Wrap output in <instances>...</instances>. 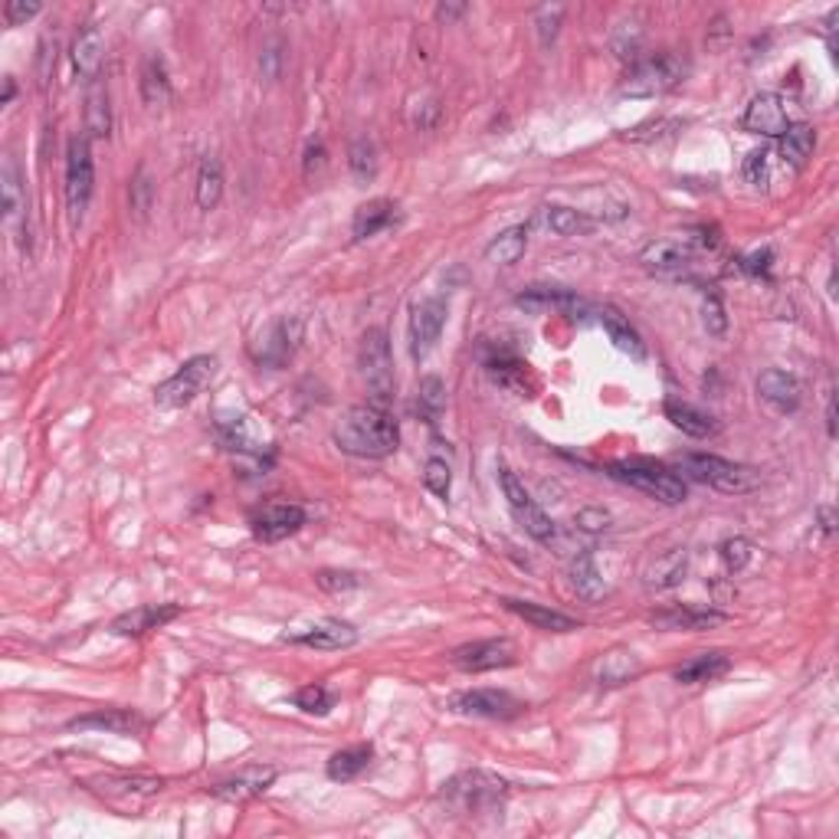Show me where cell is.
<instances>
[{
	"mask_svg": "<svg viewBox=\"0 0 839 839\" xmlns=\"http://www.w3.org/2000/svg\"><path fill=\"white\" fill-rule=\"evenodd\" d=\"M332 440L341 453L358 459H387L400 446V427L394 413L381 404H358L341 413Z\"/></svg>",
	"mask_w": 839,
	"mask_h": 839,
	"instance_id": "1",
	"label": "cell"
},
{
	"mask_svg": "<svg viewBox=\"0 0 839 839\" xmlns=\"http://www.w3.org/2000/svg\"><path fill=\"white\" fill-rule=\"evenodd\" d=\"M607 472H610V479H617L623 486L643 492L663 505H679V502H685V495H689V489H685V482L676 476V472L653 463V459H620V463H610Z\"/></svg>",
	"mask_w": 839,
	"mask_h": 839,
	"instance_id": "2",
	"label": "cell"
},
{
	"mask_svg": "<svg viewBox=\"0 0 839 839\" xmlns=\"http://www.w3.org/2000/svg\"><path fill=\"white\" fill-rule=\"evenodd\" d=\"M679 469L689 472V476L695 482H702V486L725 492V495H744V492L758 489V482H761V476L751 466L731 463V459L712 456V453H685L679 459Z\"/></svg>",
	"mask_w": 839,
	"mask_h": 839,
	"instance_id": "3",
	"label": "cell"
},
{
	"mask_svg": "<svg viewBox=\"0 0 839 839\" xmlns=\"http://www.w3.org/2000/svg\"><path fill=\"white\" fill-rule=\"evenodd\" d=\"M358 371L371 391V404L387 407L394 400V358L384 328H368L358 348Z\"/></svg>",
	"mask_w": 839,
	"mask_h": 839,
	"instance_id": "4",
	"label": "cell"
},
{
	"mask_svg": "<svg viewBox=\"0 0 839 839\" xmlns=\"http://www.w3.org/2000/svg\"><path fill=\"white\" fill-rule=\"evenodd\" d=\"M92 191H96V164H92L89 138L79 135L66 148V214L73 230H79V223L86 220Z\"/></svg>",
	"mask_w": 839,
	"mask_h": 839,
	"instance_id": "5",
	"label": "cell"
},
{
	"mask_svg": "<svg viewBox=\"0 0 839 839\" xmlns=\"http://www.w3.org/2000/svg\"><path fill=\"white\" fill-rule=\"evenodd\" d=\"M682 79H685V63H682V59L676 53H659V56L640 59V63H636L630 73L623 76L620 92H623V96H633V99L663 96V92L676 89Z\"/></svg>",
	"mask_w": 839,
	"mask_h": 839,
	"instance_id": "6",
	"label": "cell"
},
{
	"mask_svg": "<svg viewBox=\"0 0 839 839\" xmlns=\"http://www.w3.org/2000/svg\"><path fill=\"white\" fill-rule=\"evenodd\" d=\"M214 371H217V358L214 354H197V358L184 361L181 368H177L168 381H164L158 391H155V404L161 410H181L187 407L191 400H197L204 394V387L214 381Z\"/></svg>",
	"mask_w": 839,
	"mask_h": 839,
	"instance_id": "7",
	"label": "cell"
},
{
	"mask_svg": "<svg viewBox=\"0 0 839 839\" xmlns=\"http://www.w3.org/2000/svg\"><path fill=\"white\" fill-rule=\"evenodd\" d=\"M508 794V784L486 771H466L446 784L443 797L456 803L463 813H492L502 810V800Z\"/></svg>",
	"mask_w": 839,
	"mask_h": 839,
	"instance_id": "8",
	"label": "cell"
},
{
	"mask_svg": "<svg viewBox=\"0 0 839 839\" xmlns=\"http://www.w3.org/2000/svg\"><path fill=\"white\" fill-rule=\"evenodd\" d=\"M449 708L459 715L469 718H492V722H508V718L522 715V702L515 699L512 692L505 689H469V692H456L449 699Z\"/></svg>",
	"mask_w": 839,
	"mask_h": 839,
	"instance_id": "9",
	"label": "cell"
},
{
	"mask_svg": "<svg viewBox=\"0 0 839 839\" xmlns=\"http://www.w3.org/2000/svg\"><path fill=\"white\" fill-rule=\"evenodd\" d=\"M446 299H423L410 309V325H407V338H410V354L413 361H423L427 354L436 348V341L443 335L446 325Z\"/></svg>",
	"mask_w": 839,
	"mask_h": 839,
	"instance_id": "10",
	"label": "cell"
},
{
	"mask_svg": "<svg viewBox=\"0 0 839 839\" xmlns=\"http://www.w3.org/2000/svg\"><path fill=\"white\" fill-rule=\"evenodd\" d=\"M299 341H302L299 318H289V315L276 318V322L256 338L253 358H256V364H263V368H282V364H289L292 354L299 351Z\"/></svg>",
	"mask_w": 839,
	"mask_h": 839,
	"instance_id": "11",
	"label": "cell"
},
{
	"mask_svg": "<svg viewBox=\"0 0 839 839\" xmlns=\"http://www.w3.org/2000/svg\"><path fill=\"white\" fill-rule=\"evenodd\" d=\"M89 784H92V790H99L109 803H115L118 810H135L145 800L161 794V787H164L161 777H145V774H135V777L105 774V777H96V781H89Z\"/></svg>",
	"mask_w": 839,
	"mask_h": 839,
	"instance_id": "12",
	"label": "cell"
},
{
	"mask_svg": "<svg viewBox=\"0 0 839 839\" xmlns=\"http://www.w3.org/2000/svg\"><path fill=\"white\" fill-rule=\"evenodd\" d=\"M741 128L751 135H764V138H781L790 128V118L784 109V99L777 92H758L748 109L741 115Z\"/></svg>",
	"mask_w": 839,
	"mask_h": 839,
	"instance_id": "13",
	"label": "cell"
},
{
	"mask_svg": "<svg viewBox=\"0 0 839 839\" xmlns=\"http://www.w3.org/2000/svg\"><path fill=\"white\" fill-rule=\"evenodd\" d=\"M515 663V646L508 640H476L459 646L453 653V666L463 672H492Z\"/></svg>",
	"mask_w": 839,
	"mask_h": 839,
	"instance_id": "14",
	"label": "cell"
},
{
	"mask_svg": "<svg viewBox=\"0 0 839 839\" xmlns=\"http://www.w3.org/2000/svg\"><path fill=\"white\" fill-rule=\"evenodd\" d=\"M302 525H305V508L292 502H273L259 515H253V535L259 541H269V545L295 535Z\"/></svg>",
	"mask_w": 839,
	"mask_h": 839,
	"instance_id": "15",
	"label": "cell"
},
{
	"mask_svg": "<svg viewBox=\"0 0 839 839\" xmlns=\"http://www.w3.org/2000/svg\"><path fill=\"white\" fill-rule=\"evenodd\" d=\"M728 617L718 610H699V607H663V610H653L649 613V623L656 626V630H666V633H702V630H712V626L725 623Z\"/></svg>",
	"mask_w": 839,
	"mask_h": 839,
	"instance_id": "16",
	"label": "cell"
},
{
	"mask_svg": "<svg viewBox=\"0 0 839 839\" xmlns=\"http://www.w3.org/2000/svg\"><path fill=\"white\" fill-rule=\"evenodd\" d=\"M273 781H276V767L256 764V767H243L240 774L227 777V781H220L214 787V794L227 803H250L259 794H266V790L273 787Z\"/></svg>",
	"mask_w": 839,
	"mask_h": 839,
	"instance_id": "17",
	"label": "cell"
},
{
	"mask_svg": "<svg viewBox=\"0 0 839 839\" xmlns=\"http://www.w3.org/2000/svg\"><path fill=\"white\" fill-rule=\"evenodd\" d=\"M758 397L764 400L767 407L774 413H797L803 404V391H800V381L794 374L787 371H764L758 377Z\"/></svg>",
	"mask_w": 839,
	"mask_h": 839,
	"instance_id": "18",
	"label": "cell"
},
{
	"mask_svg": "<svg viewBox=\"0 0 839 839\" xmlns=\"http://www.w3.org/2000/svg\"><path fill=\"white\" fill-rule=\"evenodd\" d=\"M174 617H181V607L177 604H148V607H135L122 613V617L112 620V633L115 636H145L151 630H161L164 623H171Z\"/></svg>",
	"mask_w": 839,
	"mask_h": 839,
	"instance_id": "19",
	"label": "cell"
},
{
	"mask_svg": "<svg viewBox=\"0 0 839 839\" xmlns=\"http://www.w3.org/2000/svg\"><path fill=\"white\" fill-rule=\"evenodd\" d=\"M515 305L528 312H561V315H581L587 309L584 299H577L574 292L554 289V286H531L518 295Z\"/></svg>",
	"mask_w": 839,
	"mask_h": 839,
	"instance_id": "20",
	"label": "cell"
},
{
	"mask_svg": "<svg viewBox=\"0 0 839 839\" xmlns=\"http://www.w3.org/2000/svg\"><path fill=\"white\" fill-rule=\"evenodd\" d=\"M292 643L332 653V649H351L354 643H358V630H354V626L345 623V620H318V623L309 626V630H302L299 636H292Z\"/></svg>",
	"mask_w": 839,
	"mask_h": 839,
	"instance_id": "21",
	"label": "cell"
},
{
	"mask_svg": "<svg viewBox=\"0 0 839 839\" xmlns=\"http://www.w3.org/2000/svg\"><path fill=\"white\" fill-rule=\"evenodd\" d=\"M502 604H505V610H512L515 617H522L525 623H531V626H535V630H541V633H574V630H581V623H577L574 617H567V613H561V610L531 604V600L505 597Z\"/></svg>",
	"mask_w": 839,
	"mask_h": 839,
	"instance_id": "22",
	"label": "cell"
},
{
	"mask_svg": "<svg viewBox=\"0 0 839 839\" xmlns=\"http://www.w3.org/2000/svg\"><path fill=\"white\" fill-rule=\"evenodd\" d=\"M145 725L132 708H99V712L79 715L69 722V731H109V735H135Z\"/></svg>",
	"mask_w": 839,
	"mask_h": 839,
	"instance_id": "23",
	"label": "cell"
},
{
	"mask_svg": "<svg viewBox=\"0 0 839 839\" xmlns=\"http://www.w3.org/2000/svg\"><path fill=\"white\" fill-rule=\"evenodd\" d=\"M663 413H666V420L672 423V427L682 430L685 436H692V440H708V436H715L718 430H722L712 413L685 404V400H672L669 397L666 404H663Z\"/></svg>",
	"mask_w": 839,
	"mask_h": 839,
	"instance_id": "24",
	"label": "cell"
},
{
	"mask_svg": "<svg viewBox=\"0 0 839 839\" xmlns=\"http://www.w3.org/2000/svg\"><path fill=\"white\" fill-rule=\"evenodd\" d=\"M695 256V246L689 240H656L640 253V263L656 273H676V269L689 266Z\"/></svg>",
	"mask_w": 839,
	"mask_h": 839,
	"instance_id": "25",
	"label": "cell"
},
{
	"mask_svg": "<svg viewBox=\"0 0 839 839\" xmlns=\"http://www.w3.org/2000/svg\"><path fill=\"white\" fill-rule=\"evenodd\" d=\"M394 200H387V197H377V200H368V204H361L358 207V214H354V223H351V233H354V240H368V236H377L381 230H387L394 223Z\"/></svg>",
	"mask_w": 839,
	"mask_h": 839,
	"instance_id": "26",
	"label": "cell"
},
{
	"mask_svg": "<svg viewBox=\"0 0 839 839\" xmlns=\"http://www.w3.org/2000/svg\"><path fill=\"white\" fill-rule=\"evenodd\" d=\"M600 325H604V332L610 335V341L623 354H630V358H636V361L646 358V345H643L640 332L630 325V318H623L617 309H600Z\"/></svg>",
	"mask_w": 839,
	"mask_h": 839,
	"instance_id": "27",
	"label": "cell"
},
{
	"mask_svg": "<svg viewBox=\"0 0 839 839\" xmlns=\"http://www.w3.org/2000/svg\"><path fill=\"white\" fill-rule=\"evenodd\" d=\"M102 53H105V40H102L99 27H86L76 37V43H73V66H76V73L82 79L96 76L99 66H102Z\"/></svg>",
	"mask_w": 839,
	"mask_h": 839,
	"instance_id": "28",
	"label": "cell"
},
{
	"mask_svg": "<svg viewBox=\"0 0 839 839\" xmlns=\"http://www.w3.org/2000/svg\"><path fill=\"white\" fill-rule=\"evenodd\" d=\"M571 587L577 590V597H584V600H590V604H594V600H600L607 594V584H604V577H600V571H597V564H594V558H590L587 551H581L577 554V558L571 561Z\"/></svg>",
	"mask_w": 839,
	"mask_h": 839,
	"instance_id": "29",
	"label": "cell"
},
{
	"mask_svg": "<svg viewBox=\"0 0 839 839\" xmlns=\"http://www.w3.org/2000/svg\"><path fill=\"white\" fill-rule=\"evenodd\" d=\"M374 758V748L371 744H354V748H345V751H338L332 754V761H328V777L338 784H345V781H354L361 771H368V764Z\"/></svg>",
	"mask_w": 839,
	"mask_h": 839,
	"instance_id": "30",
	"label": "cell"
},
{
	"mask_svg": "<svg viewBox=\"0 0 839 839\" xmlns=\"http://www.w3.org/2000/svg\"><path fill=\"white\" fill-rule=\"evenodd\" d=\"M728 669H731V659L725 653H705V656H695L682 669H676V679L682 685H702V682L722 679Z\"/></svg>",
	"mask_w": 839,
	"mask_h": 839,
	"instance_id": "31",
	"label": "cell"
},
{
	"mask_svg": "<svg viewBox=\"0 0 839 839\" xmlns=\"http://www.w3.org/2000/svg\"><path fill=\"white\" fill-rule=\"evenodd\" d=\"M528 246V230L525 227H508L486 246V259L495 266H512L525 256Z\"/></svg>",
	"mask_w": 839,
	"mask_h": 839,
	"instance_id": "32",
	"label": "cell"
},
{
	"mask_svg": "<svg viewBox=\"0 0 839 839\" xmlns=\"http://www.w3.org/2000/svg\"><path fill=\"white\" fill-rule=\"evenodd\" d=\"M813 145H817V132L810 125H790L781 135V158L790 168H803L807 158L813 155Z\"/></svg>",
	"mask_w": 839,
	"mask_h": 839,
	"instance_id": "33",
	"label": "cell"
},
{
	"mask_svg": "<svg viewBox=\"0 0 839 839\" xmlns=\"http://www.w3.org/2000/svg\"><path fill=\"white\" fill-rule=\"evenodd\" d=\"M685 564H689V558H685V548H672L669 554H663V558H656V564L649 567V577H646L649 590L676 587L685 577Z\"/></svg>",
	"mask_w": 839,
	"mask_h": 839,
	"instance_id": "34",
	"label": "cell"
},
{
	"mask_svg": "<svg viewBox=\"0 0 839 839\" xmlns=\"http://www.w3.org/2000/svg\"><path fill=\"white\" fill-rule=\"evenodd\" d=\"M171 96V82H168V69H164L161 56H148L145 69H141V99L148 105H164Z\"/></svg>",
	"mask_w": 839,
	"mask_h": 839,
	"instance_id": "35",
	"label": "cell"
},
{
	"mask_svg": "<svg viewBox=\"0 0 839 839\" xmlns=\"http://www.w3.org/2000/svg\"><path fill=\"white\" fill-rule=\"evenodd\" d=\"M223 197V168L217 158H204L197 171V207L214 210Z\"/></svg>",
	"mask_w": 839,
	"mask_h": 839,
	"instance_id": "36",
	"label": "cell"
},
{
	"mask_svg": "<svg viewBox=\"0 0 839 839\" xmlns=\"http://www.w3.org/2000/svg\"><path fill=\"white\" fill-rule=\"evenodd\" d=\"M0 197H4V220L7 227H17L23 217V191H20V174L14 158L4 161V174H0Z\"/></svg>",
	"mask_w": 839,
	"mask_h": 839,
	"instance_id": "37",
	"label": "cell"
},
{
	"mask_svg": "<svg viewBox=\"0 0 839 839\" xmlns=\"http://www.w3.org/2000/svg\"><path fill=\"white\" fill-rule=\"evenodd\" d=\"M545 223L558 236H584L594 230V220L571 207H545Z\"/></svg>",
	"mask_w": 839,
	"mask_h": 839,
	"instance_id": "38",
	"label": "cell"
},
{
	"mask_svg": "<svg viewBox=\"0 0 839 839\" xmlns=\"http://www.w3.org/2000/svg\"><path fill=\"white\" fill-rule=\"evenodd\" d=\"M633 676H640V663H636L633 653H610V656H604V663L597 666L600 685H623Z\"/></svg>",
	"mask_w": 839,
	"mask_h": 839,
	"instance_id": "39",
	"label": "cell"
},
{
	"mask_svg": "<svg viewBox=\"0 0 839 839\" xmlns=\"http://www.w3.org/2000/svg\"><path fill=\"white\" fill-rule=\"evenodd\" d=\"M348 168L354 174V181H361V184L374 181V174H377V148L371 145L368 138H358L348 148Z\"/></svg>",
	"mask_w": 839,
	"mask_h": 839,
	"instance_id": "40",
	"label": "cell"
},
{
	"mask_svg": "<svg viewBox=\"0 0 839 839\" xmlns=\"http://www.w3.org/2000/svg\"><path fill=\"white\" fill-rule=\"evenodd\" d=\"M417 407H420L423 420H427V423L440 420V413H443V407H446V387H443L440 377H423V381H420Z\"/></svg>",
	"mask_w": 839,
	"mask_h": 839,
	"instance_id": "41",
	"label": "cell"
},
{
	"mask_svg": "<svg viewBox=\"0 0 839 839\" xmlns=\"http://www.w3.org/2000/svg\"><path fill=\"white\" fill-rule=\"evenodd\" d=\"M423 486H427L436 499H449V486H453V472H449V463L440 456L427 459L423 466Z\"/></svg>",
	"mask_w": 839,
	"mask_h": 839,
	"instance_id": "42",
	"label": "cell"
},
{
	"mask_svg": "<svg viewBox=\"0 0 839 839\" xmlns=\"http://www.w3.org/2000/svg\"><path fill=\"white\" fill-rule=\"evenodd\" d=\"M112 128V115H109V102H105L102 92H92L89 96V109H86V132L92 138H105Z\"/></svg>",
	"mask_w": 839,
	"mask_h": 839,
	"instance_id": "43",
	"label": "cell"
},
{
	"mask_svg": "<svg viewBox=\"0 0 839 839\" xmlns=\"http://www.w3.org/2000/svg\"><path fill=\"white\" fill-rule=\"evenodd\" d=\"M295 705L309 715H328L335 705V695L328 692L325 685H305V689H299V695H295Z\"/></svg>",
	"mask_w": 839,
	"mask_h": 839,
	"instance_id": "44",
	"label": "cell"
},
{
	"mask_svg": "<svg viewBox=\"0 0 839 839\" xmlns=\"http://www.w3.org/2000/svg\"><path fill=\"white\" fill-rule=\"evenodd\" d=\"M561 20H564V7H561V4H548V7L538 10L535 23H538V40H541V46H551L554 40H558Z\"/></svg>",
	"mask_w": 839,
	"mask_h": 839,
	"instance_id": "45",
	"label": "cell"
},
{
	"mask_svg": "<svg viewBox=\"0 0 839 839\" xmlns=\"http://www.w3.org/2000/svg\"><path fill=\"white\" fill-rule=\"evenodd\" d=\"M718 558H722L725 571L738 574L741 567L751 561V545L744 538H728V541H722V548H718Z\"/></svg>",
	"mask_w": 839,
	"mask_h": 839,
	"instance_id": "46",
	"label": "cell"
},
{
	"mask_svg": "<svg viewBox=\"0 0 839 839\" xmlns=\"http://www.w3.org/2000/svg\"><path fill=\"white\" fill-rule=\"evenodd\" d=\"M640 27L636 23H620L617 33H613V50H617L620 59H633L640 53Z\"/></svg>",
	"mask_w": 839,
	"mask_h": 839,
	"instance_id": "47",
	"label": "cell"
},
{
	"mask_svg": "<svg viewBox=\"0 0 839 839\" xmlns=\"http://www.w3.org/2000/svg\"><path fill=\"white\" fill-rule=\"evenodd\" d=\"M315 584L328 590V594H345V590H354L361 581H358V574H351V571H318Z\"/></svg>",
	"mask_w": 839,
	"mask_h": 839,
	"instance_id": "48",
	"label": "cell"
},
{
	"mask_svg": "<svg viewBox=\"0 0 839 839\" xmlns=\"http://www.w3.org/2000/svg\"><path fill=\"white\" fill-rule=\"evenodd\" d=\"M40 10L43 7L37 4V0H7V4H4V23H7V27H23V23L37 17Z\"/></svg>",
	"mask_w": 839,
	"mask_h": 839,
	"instance_id": "49",
	"label": "cell"
},
{
	"mask_svg": "<svg viewBox=\"0 0 839 839\" xmlns=\"http://www.w3.org/2000/svg\"><path fill=\"white\" fill-rule=\"evenodd\" d=\"M679 128L676 118H659V122H646V125H636L633 132H626L630 141H656V138H666Z\"/></svg>",
	"mask_w": 839,
	"mask_h": 839,
	"instance_id": "50",
	"label": "cell"
},
{
	"mask_svg": "<svg viewBox=\"0 0 839 839\" xmlns=\"http://www.w3.org/2000/svg\"><path fill=\"white\" fill-rule=\"evenodd\" d=\"M767 151L764 148H758V151H751L748 158H744V164H741V177L748 184H754V187H761V184H767Z\"/></svg>",
	"mask_w": 839,
	"mask_h": 839,
	"instance_id": "51",
	"label": "cell"
},
{
	"mask_svg": "<svg viewBox=\"0 0 839 839\" xmlns=\"http://www.w3.org/2000/svg\"><path fill=\"white\" fill-rule=\"evenodd\" d=\"M702 322H705V328H708V335H722L725 328H728V318H725L722 299H718V295H712V299H705V305H702Z\"/></svg>",
	"mask_w": 839,
	"mask_h": 839,
	"instance_id": "52",
	"label": "cell"
},
{
	"mask_svg": "<svg viewBox=\"0 0 839 839\" xmlns=\"http://www.w3.org/2000/svg\"><path fill=\"white\" fill-rule=\"evenodd\" d=\"M574 522H577V528H581V531H590V535H594V531H607L610 528L613 515L604 512V508H581Z\"/></svg>",
	"mask_w": 839,
	"mask_h": 839,
	"instance_id": "53",
	"label": "cell"
},
{
	"mask_svg": "<svg viewBox=\"0 0 839 839\" xmlns=\"http://www.w3.org/2000/svg\"><path fill=\"white\" fill-rule=\"evenodd\" d=\"M771 263H774L771 250H754L748 256H741V269L748 276H767V273H771Z\"/></svg>",
	"mask_w": 839,
	"mask_h": 839,
	"instance_id": "54",
	"label": "cell"
},
{
	"mask_svg": "<svg viewBox=\"0 0 839 839\" xmlns=\"http://www.w3.org/2000/svg\"><path fill=\"white\" fill-rule=\"evenodd\" d=\"M132 207L138 210V214H148V207H151V184H148L145 168L138 171L135 184H132Z\"/></svg>",
	"mask_w": 839,
	"mask_h": 839,
	"instance_id": "55",
	"label": "cell"
},
{
	"mask_svg": "<svg viewBox=\"0 0 839 839\" xmlns=\"http://www.w3.org/2000/svg\"><path fill=\"white\" fill-rule=\"evenodd\" d=\"M53 66H56V43L50 46V37H43L40 40V56H37V73H40L43 86H46V79L53 76Z\"/></svg>",
	"mask_w": 839,
	"mask_h": 839,
	"instance_id": "56",
	"label": "cell"
},
{
	"mask_svg": "<svg viewBox=\"0 0 839 839\" xmlns=\"http://www.w3.org/2000/svg\"><path fill=\"white\" fill-rule=\"evenodd\" d=\"M322 158H325V148H322V141H312L309 145V151H305V177H312V164L318 168V164H322Z\"/></svg>",
	"mask_w": 839,
	"mask_h": 839,
	"instance_id": "57",
	"label": "cell"
},
{
	"mask_svg": "<svg viewBox=\"0 0 839 839\" xmlns=\"http://www.w3.org/2000/svg\"><path fill=\"white\" fill-rule=\"evenodd\" d=\"M463 14H466V4H440V7H436V17L446 20V23L456 20V17H463Z\"/></svg>",
	"mask_w": 839,
	"mask_h": 839,
	"instance_id": "58",
	"label": "cell"
},
{
	"mask_svg": "<svg viewBox=\"0 0 839 839\" xmlns=\"http://www.w3.org/2000/svg\"><path fill=\"white\" fill-rule=\"evenodd\" d=\"M14 96H17V82H14V76H4V99H0V105H10Z\"/></svg>",
	"mask_w": 839,
	"mask_h": 839,
	"instance_id": "59",
	"label": "cell"
},
{
	"mask_svg": "<svg viewBox=\"0 0 839 839\" xmlns=\"http://www.w3.org/2000/svg\"><path fill=\"white\" fill-rule=\"evenodd\" d=\"M826 433L836 436V400L830 397V404H826Z\"/></svg>",
	"mask_w": 839,
	"mask_h": 839,
	"instance_id": "60",
	"label": "cell"
}]
</instances>
